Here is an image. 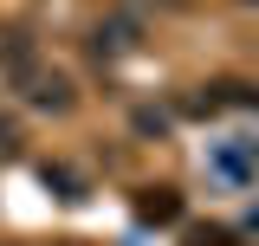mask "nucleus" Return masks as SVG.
I'll use <instances>...</instances> for the list:
<instances>
[{"label":"nucleus","mask_w":259,"mask_h":246,"mask_svg":"<svg viewBox=\"0 0 259 246\" xmlns=\"http://www.w3.org/2000/svg\"><path fill=\"white\" fill-rule=\"evenodd\" d=\"M136 130H143V136H168V110L143 104V110H136Z\"/></svg>","instance_id":"6"},{"label":"nucleus","mask_w":259,"mask_h":246,"mask_svg":"<svg viewBox=\"0 0 259 246\" xmlns=\"http://www.w3.org/2000/svg\"><path fill=\"white\" fill-rule=\"evenodd\" d=\"M7 85L20 91V104H26V110H46V117H65V110L78 104L71 78H65V71H52V65H39V59H32L26 71H13Z\"/></svg>","instance_id":"1"},{"label":"nucleus","mask_w":259,"mask_h":246,"mask_svg":"<svg viewBox=\"0 0 259 246\" xmlns=\"http://www.w3.org/2000/svg\"><path fill=\"white\" fill-rule=\"evenodd\" d=\"M143 46V13L136 7H117L110 20H97V32H91V52L97 59H130Z\"/></svg>","instance_id":"2"},{"label":"nucleus","mask_w":259,"mask_h":246,"mask_svg":"<svg viewBox=\"0 0 259 246\" xmlns=\"http://www.w3.org/2000/svg\"><path fill=\"white\" fill-rule=\"evenodd\" d=\"M175 214H182V201H175L168 188H149V194H143V220H175Z\"/></svg>","instance_id":"5"},{"label":"nucleus","mask_w":259,"mask_h":246,"mask_svg":"<svg viewBox=\"0 0 259 246\" xmlns=\"http://www.w3.org/2000/svg\"><path fill=\"white\" fill-rule=\"evenodd\" d=\"M13 155H20V123L0 110V162H13Z\"/></svg>","instance_id":"7"},{"label":"nucleus","mask_w":259,"mask_h":246,"mask_svg":"<svg viewBox=\"0 0 259 246\" xmlns=\"http://www.w3.org/2000/svg\"><path fill=\"white\" fill-rule=\"evenodd\" d=\"M39 59V46H32L26 26H0V71L13 78V71H26V65Z\"/></svg>","instance_id":"3"},{"label":"nucleus","mask_w":259,"mask_h":246,"mask_svg":"<svg viewBox=\"0 0 259 246\" xmlns=\"http://www.w3.org/2000/svg\"><path fill=\"white\" fill-rule=\"evenodd\" d=\"M39 182H46V188H59V201H84V182H78L65 162H46V169H39Z\"/></svg>","instance_id":"4"},{"label":"nucleus","mask_w":259,"mask_h":246,"mask_svg":"<svg viewBox=\"0 0 259 246\" xmlns=\"http://www.w3.org/2000/svg\"><path fill=\"white\" fill-rule=\"evenodd\" d=\"M246 227H259V208H253V214H246Z\"/></svg>","instance_id":"8"}]
</instances>
